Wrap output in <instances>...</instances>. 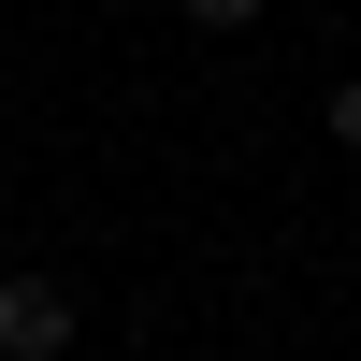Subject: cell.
<instances>
[{
  "mask_svg": "<svg viewBox=\"0 0 361 361\" xmlns=\"http://www.w3.org/2000/svg\"><path fill=\"white\" fill-rule=\"evenodd\" d=\"M188 29H260V0H173Z\"/></svg>",
  "mask_w": 361,
  "mask_h": 361,
  "instance_id": "3957f363",
  "label": "cell"
},
{
  "mask_svg": "<svg viewBox=\"0 0 361 361\" xmlns=\"http://www.w3.org/2000/svg\"><path fill=\"white\" fill-rule=\"evenodd\" d=\"M73 347V275H0V361H58Z\"/></svg>",
  "mask_w": 361,
  "mask_h": 361,
  "instance_id": "6da1fadb",
  "label": "cell"
},
{
  "mask_svg": "<svg viewBox=\"0 0 361 361\" xmlns=\"http://www.w3.org/2000/svg\"><path fill=\"white\" fill-rule=\"evenodd\" d=\"M318 130H333V145H347V159H361V73L333 87V102H318Z\"/></svg>",
  "mask_w": 361,
  "mask_h": 361,
  "instance_id": "7a4b0ae2",
  "label": "cell"
}]
</instances>
